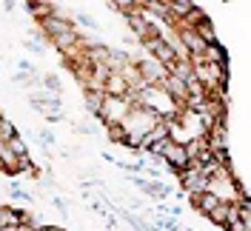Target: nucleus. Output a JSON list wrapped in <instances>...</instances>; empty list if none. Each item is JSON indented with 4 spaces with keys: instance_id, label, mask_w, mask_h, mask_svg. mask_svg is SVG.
Wrapping results in <instances>:
<instances>
[{
    "instance_id": "3",
    "label": "nucleus",
    "mask_w": 251,
    "mask_h": 231,
    "mask_svg": "<svg viewBox=\"0 0 251 231\" xmlns=\"http://www.w3.org/2000/svg\"><path fill=\"white\" fill-rule=\"evenodd\" d=\"M131 106H134V103H131L128 97H106V100H103V106H100V114H97V117H100L106 126H117L126 114L131 111Z\"/></svg>"
},
{
    "instance_id": "18",
    "label": "nucleus",
    "mask_w": 251,
    "mask_h": 231,
    "mask_svg": "<svg viewBox=\"0 0 251 231\" xmlns=\"http://www.w3.org/2000/svg\"><path fill=\"white\" fill-rule=\"evenodd\" d=\"M126 137V131H123V126L117 123V126H109V140L111 143H123Z\"/></svg>"
},
{
    "instance_id": "8",
    "label": "nucleus",
    "mask_w": 251,
    "mask_h": 231,
    "mask_svg": "<svg viewBox=\"0 0 251 231\" xmlns=\"http://www.w3.org/2000/svg\"><path fill=\"white\" fill-rule=\"evenodd\" d=\"M80 43H83V37H80L75 29L66 31V34H57V37H51V46L57 49V51H63V54H69V51L80 49Z\"/></svg>"
},
{
    "instance_id": "22",
    "label": "nucleus",
    "mask_w": 251,
    "mask_h": 231,
    "mask_svg": "<svg viewBox=\"0 0 251 231\" xmlns=\"http://www.w3.org/2000/svg\"><path fill=\"white\" fill-rule=\"evenodd\" d=\"M0 231H15V229H9V226H0Z\"/></svg>"
},
{
    "instance_id": "4",
    "label": "nucleus",
    "mask_w": 251,
    "mask_h": 231,
    "mask_svg": "<svg viewBox=\"0 0 251 231\" xmlns=\"http://www.w3.org/2000/svg\"><path fill=\"white\" fill-rule=\"evenodd\" d=\"M131 63H134V69H137V75H140L146 86H160L169 77V69L163 63H157L154 57H140V60H131Z\"/></svg>"
},
{
    "instance_id": "15",
    "label": "nucleus",
    "mask_w": 251,
    "mask_h": 231,
    "mask_svg": "<svg viewBox=\"0 0 251 231\" xmlns=\"http://www.w3.org/2000/svg\"><path fill=\"white\" fill-rule=\"evenodd\" d=\"M146 188H149V191H151L154 197H169V185H166V183H157V180H149V183H146Z\"/></svg>"
},
{
    "instance_id": "2",
    "label": "nucleus",
    "mask_w": 251,
    "mask_h": 231,
    "mask_svg": "<svg viewBox=\"0 0 251 231\" xmlns=\"http://www.w3.org/2000/svg\"><path fill=\"white\" fill-rule=\"evenodd\" d=\"M180 185H183V194H188V197H197V194L208 191V180L203 177L197 160H188L186 169L180 171Z\"/></svg>"
},
{
    "instance_id": "7",
    "label": "nucleus",
    "mask_w": 251,
    "mask_h": 231,
    "mask_svg": "<svg viewBox=\"0 0 251 231\" xmlns=\"http://www.w3.org/2000/svg\"><path fill=\"white\" fill-rule=\"evenodd\" d=\"M237 211H240V208H237V203H220L217 208L208 214V220H211L214 226H223V229H226L231 220H237Z\"/></svg>"
},
{
    "instance_id": "12",
    "label": "nucleus",
    "mask_w": 251,
    "mask_h": 231,
    "mask_svg": "<svg viewBox=\"0 0 251 231\" xmlns=\"http://www.w3.org/2000/svg\"><path fill=\"white\" fill-rule=\"evenodd\" d=\"M103 100H106V94L97 92V89H92V92H86V108L92 111L94 117L100 114V106H103Z\"/></svg>"
},
{
    "instance_id": "11",
    "label": "nucleus",
    "mask_w": 251,
    "mask_h": 231,
    "mask_svg": "<svg viewBox=\"0 0 251 231\" xmlns=\"http://www.w3.org/2000/svg\"><path fill=\"white\" fill-rule=\"evenodd\" d=\"M23 9H29L37 20H43V17H49L51 12H54V3H46V0H29Z\"/></svg>"
},
{
    "instance_id": "19",
    "label": "nucleus",
    "mask_w": 251,
    "mask_h": 231,
    "mask_svg": "<svg viewBox=\"0 0 251 231\" xmlns=\"http://www.w3.org/2000/svg\"><path fill=\"white\" fill-rule=\"evenodd\" d=\"M120 146H126V149H131V152H140V137H134V134H126Z\"/></svg>"
},
{
    "instance_id": "21",
    "label": "nucleus",
    "mask_w": 251,
    "mask_h": 231,
    "mask_svg": "<svg viewBox=\"0 0 251 231\" xmlns=\"http://www.w3.org/2000/svg\"><path fill=\"white\" fill-rule=\"evenodd\" d=\"M40 143H43V146H51V143H54V134L43 128V131H40Z\"/></svg>"
},
{
    "instance_id": "13",
    "label": "nucleus",
    "mask_w": 251,
    "mask_h": 231,
    "mask_svg": "<svg viewBox=\"0 0 251 231\" xmlns=\"http://www.w3.org/2000/svg\"><path fill=\"white\" fill-rule=\"evenodd\" d=\"M15 137H17V128L6 117H0V146H6L9 140H15Z\"/></svg>"
},
{
    "instance_id": "10",
    "label": "nucleus",
    "mask_w": 251,
    "mask_h": 231,
    "mask_svg": "<svg viewBox=\"0 0 251 231\" xmlns=\"http://www.w3.org/2000/svg\"><path fill=\"white\" fill-rule=\"evenodd\" d=\"M200 60L203 63H214V66H228L226 49L220 46V43H208V46L203 49V54H200Z\"/></svg>"
},
{
    "instance_id": "14",
    "label": "nucleus",
    "mask_w": 251,
    "mask_h": 231,
    "mask_svg": "<svg viewBox=\"0 0 251 231\" xmlns=\"http://www.w3.org/2000/svg\"><path fill=\"white\" fill-rule=\"evenodd\" d=\"M6 149L15 154V157H29V154H26V143L20 140V134H17L15 140H9V143H6Z\"/></svg>"
},
{
    "instance_id": "17",
    "label": "nucleus",
    "mask_w": 251,
    "mask_h": 231,
    "mask_svg": "<svg viewBox=\"0 0 251 231\" xmlns=\"http://www.w3.org/2000/svg\"><path fill=\"white\" fill-rule=\"evenodd\" d=\"M226 231H251V220H231L228 226H226Z\"/></svg>"
},
{
    "instance_id": "6",
    "label": "nucleus",
    "mask_w": 251,
    "mask_h": 231,
    "mask_svg": "<svg viewBox=\"0 0 251 231\" xmlns=\"http://www.w3.org/2000/svg\"><path fill=\"white\" fill-rule=\"evenodd\" d=\"M37 23H40V29H43V34H46L49 40H51V37H57V34H66V31L75 29V23H72L69 17H66V15H54V12H51L49 17H43V20H37Z\"/></svg>"
},
{
    "instance_id": "16",
    "label": "nucleus",
    "mask_w": 251,
    "mask_h": 231,
    "mask_svg": "<svg viewBox=\"0 0 251 231\" xmlns=\"http://www.w3.org/2000/svg\"><path fill=\"white\" fill-rule=\"evenodd\" d=\"M43 89H46V92H51V94H60V80H57V77L54 75H46L43 77Z\"/></svg>"
},
{
    "instance_id": "9",
    "label": "nucleus",
    "mask_w": 251,
    "mask_h": 231,
    "mask_svg": "<svg viewBox=\"0 0 251 231\" xmlns=\"http://www.w3.org/2000/svg\"><path fill=\"white\" fill-rule=\"evenodd\" d=\"M188 200H191V205H194L200 214H205V217H208V214H211V211L220 205V200L211 194V191H203V194H197V197H188Z\"/></svg>"
},
{
    "instance_id": "1",
    "label": "nucleus",
    "mask_w": 251,
    "mask_h": 231,
    "mask_svg": "<svg viewBox=\"0 0 251 231\" xmlns=\"http://www.w3.org/2000/svg\"><path fill=\"white\" fill-rule=\"evenodd\" d=\"M160 123H163V117L149 106H131V111L120 120L123 131L126 134H134V137H146V134H149L151 128H157Z\"/></svg>"
},
{
    "instance_id": "5",
    "label": "nucleus",
    "mask_w": 251,
    "mask_h": 231,
    "mask_svg": "<svg viewBox=\"0 0 251 231\" xmlns=\"http://www.w3.org/2000/svg\"><path fill=\"white\" fill-rule=\"evenodd\" d=\"M160 160H163V163H166L172 171H177V174H180V171L186 169V163H188V154H186V149H183V143H174V140H169V143H166V152H163V157H160Z\"/></svg>"
},
{
    "instance_id": "20",
    "label": "nucleus",
    "mask_w": 251,
    "mask_h": 231,
    "mask_svg": "<svg viewBox=\"0 0 251 231\" xmlns=\"http://www.w3.org/2000/svg\"><path fill=\"white\" fill-rule=\"evenodd\" d=\"M77 20L83 23V26H86V29H97V23H94V20H92L89 15H77Z\"/></svg>"
}]
</instances>
